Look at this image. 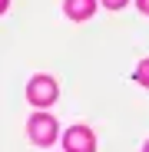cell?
Instances as JSON below:
<instances>
[{
	"mask_svg": "<svg viewBox=\"0 0 149 152\" xmlns=\"http://www.w3.org/2000/svg\"><path fill=\"white\" fill-rule=\"evenodd\" d=\"M139 10H142V13H149V0H139Z\"/></svg>",
	"mask_w": 149,
	"mask_h": 152,
	"instance_id": "52a82bcc",
	"label": "cell"
},
{
	"mask_svg": "<svg viewBox=\"0 0 149 152\" xmlns=\"http://www.w3.org/2000/svg\"><path fill=\"white\" fill-rule=\"evenodd\" d=\"M103 4H106L109 10H119V7H126V0H103Z\"/></svg>",
	"mask_w": 149,
	"mask_h": 152,
	"instance_id": "8992f818",
	"label": "cell"
},
{
	"mask_svg": "<svg viewBox=\"0 0 149 152\" xmlns=\"http://www.w3.org/2000/svg\"><path fill=\"white\" fill-rule=\"evenodd\" d=\"M30 139L40 142V145H50V142L57 139V122L50 119V116H43V113L33 116V119H30Z\"/></svg>",
	"mask_w": 149,
	"mask_h": 152,
	"instance_id": "7a4b0ae2",
	"label": "cell"
},
{
	"mask_svg": "<svg viewBox=\"0 0 149 152\" xmlns=\"http://www.w3.org/2000/svg\"><path fill=\"white\" fill-rule=\"evenodd\" d=\"M136 80H139L142 86H149V60H142V63L136 66Z\"/></svg>",
	"mask_w": 149,
	"mask_h": 152,
	"instance_id": "5b68a950",
	"label": "cell"
},
{
	"mask_svg": "<svg viewBox=\"0 0 149 152\" xmlns=\"http://www.w3.org/2000/svg\"><path fill=\"white\" fill-rule=\"evenodd\" d=\"M93 10H96L93 0H66V13H70L73 20H90Z\"/></svg>",
	"mask_w": 149,
	"mask_h": 152,
	"instance_id": "277c9868",
	"label": "cell"
},
{
	"mask_svg": "<svg viewBox=\"0 0 149 152\" xmlns=\"http://www.w3.org/2000/svg\"><path fill=\"white\" fill-rule=\"evenodd\" d=\"M142 152H149V142H146V145H142Z\"/></svg>",
	"mask_w": 149,
	"mask_h": 152,
	"instance_id": "ba28073f",
	"label": "cell"
},
{
	"mask_svg": "<svg viewBox=\"0 0 149 152\" xmlns=\"http://www.w3.org/2000/svg\"><path fill=\"white\" fill-rule=\"evenodd\" d=\"M63 145H66V152H93V132L86 129V126H76V129H70L66 132V139H63Z\"/></svg>",
	"mask_w": 149,
	"mask_h": 152,
	"instance_id": "3957f363",
	"label": "cell"
},
{
	"mask_svg": "<svg viewBox=\"0 0 149 152\" xmlns=\"http://www.w3.org/2000/svg\"><path fill=\"white\" fill-rule=\"evenodd\" d=\"M27 96L33 106H50V103H57V83L50 76H37V80H30Z\"/></svg>",
	"mask_w": 149,
	"mask_h": 152,
	"instance_id": "6da1fadb",
	"label": "cell"
}]
</instances>
